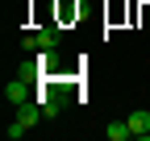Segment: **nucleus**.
<instances>
[{
    "label": "nucleus",
    "mask_w": 150,
    "mask_h": 141,
    "mask_svg": "<svg viewBox=\"0 0 150 141\" xmlns=\"http://www.w3.org/2000/svg\"><path fill=\"white\" fill-rule=\"evenodd\" d=\"M104 137L108 141H129L134 129H129V120H108V125H104Z\"/></svg>",
    "instance_id": "7ed1b4c3"
},
{
    "label": "nucleus",
    "mask_w": 150,
    "mask_h": 141,
    "mask_svg": "<svg viewBox=\"0 0 150 141\" xmlns=\"http://www.w3.org/2000/svg\"><path fill=\"white\" fill-rule=\"evenodd\" d=\"M38 62H42V70H50L54 62H59V54H54V50H38Z\"/></svg>",
    "instance_id": "423d86ee"
},
{
    "label": "nucleus",
    "mask_w": 150,
    "mask_h": 141,
    "mask_svg": "<svg viewBox=\"0 0 150 141\" xmlns=\"http://www.w3.org/2000/svg\"><path fill=\"white\" fill-rule=\"evenodd\" d=\"M59 42H63L59 29H42L38 33V50H59Z\"/></svg>",
    "instance_id": "20e7f679"
},
{
    "label": "nucleus",
    "mask_w": 150,
    "mask_h": 141,
    "mask_svg": "<svg viewBox=\"0 0 150 141\" xmlns=\"http://www.w3.org/2000/svg\"><path fill=\"white\" fill-rule=\"evenodd\" d=\"M4 100L13 104V108H21V104H29V100H33V91H29V79L13 75V79L4 83Z\"/></svg>",
    "instance_id": "f257e3e1"
},
{
    "label": "nucleus",
    "mask_w": 150,
    "mask_h": 141,
    "mask_svg": "<svg viewBox=\"0 0 150 141\" xmlns=\"http://www.w3.org/2000/svg\"><path fill=\"white\" fill-rule=\"evenodd\" d=\"M25 133H29V125H25V120H13V125L4 129V137H8V141H21Z\"/></svg>",
    "instance_id": "39448f33"
},
{
    "label": "nucleus",
    "mask_w": 150,
    "mask_h": 141,
    "mask_svg": "<svg viewBox=\"0 0 150 141\" xmlns=\"http://www.w3.org/2000/svg\"><path fill=\"white\" fill-rule=\"evenodd\" d=\"M125 120H129V129H134V137L150 141V112H146V108H134V112L125 116Z\"/></svg>",
    "instance_id": "f03ea898"
}]
</instances>
